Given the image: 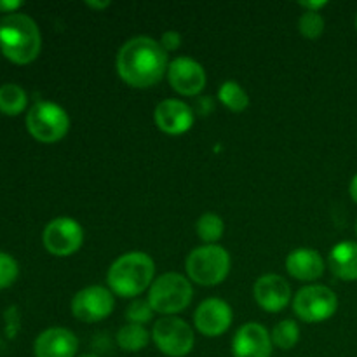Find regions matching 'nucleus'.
Instances as JSON below:
<instances>
[{
	"instance_id": "nucleus-1",
	"label": "nucleus",
	"mask_w": 357,
	"mask_h": 357,
	"mask_svg": "<svg viewBox=\"0 0 357 357\" xmlns=\"http://www.w3.org/2000/svg\"><path fill=\"white\" fill-rule=\"evenodd\" d=\"M167 52L152 37H132L119 49L117 73L128 86L146 89L167 73Z\"/></svg>"
},
{
	"instance_id": "nucleus-2",
	"label": "nucleus",
	"mask_w": 357,
	"mask_h": 357,
	"mask_svg": "<svg viewBox=\"0 0 357 357\" xmlns=\"http://www.w3.org/2000/svg\"><path fill=\"white\" fill-rule=\"evenodd\" d=\"M42 35L28 14H7L0 20V51L16 65H28L40 54Z\"/></svg>"
},
{
	"instance_id": "nucleus-3",
	"label": "nucleus",
	"mask_w": 357,
	"mask_h": 357,
	"mask_svg": "<svg viewBox=\"0 0 357 357\" xmlns=\"http://www.w3.org/2000/svg\"><path fill=\"white\" fill-rule=\"evenodd\" d=\"M155 275V264L152 257L143 251H131L119 257L110 265L107 282L110 291L122 298H135L150 289Z\"/></svg>"
},
{
	"instance_id": "nucleus-4",
	"label": "nucleus",
	"mask_w": 357,
	"mask_h": 357,
	"mask_svg": "<svg viewBox=\"0 0 357 357\" xmlns=\"http://www.w3.org/2000/svg\"><path fill=\"white\" fill-rule=\"evenodd\" d=\"M194 296L190 281L176 272H167L157 278L149 289V303L153 312L174 316L187 309Z\"/></svg>"
},
{
	"instance_id": "nucleus-5",
	"label": "nucleus",
	"mask_w": 357,
	"mask_h": 357,
	"mask_svg": "<svg viewBox=\"0 0 357 357\" xmlns=\"http://www.w3.org/2000/svg\"><path fill=\"white\" fill-rule=\"evenodd\" d=\"M187 274L195 284L216 286L227 279L230 272V255L225 248L204 244L195 248L187 257Z\"/></svg>"
},
{
	"instance_id": "nucleus-6",
	"label": "nucleus",
	"mask_w": 357,
	"mask_h": 357,
	"mask_svg": "<svg viewBox=\"0 0 357 357\" xmlns=\"http://www.w3.org/2000/svg\"><path fill=\"white\" fill-rule=\"evenodd\" d=\"M26 129L37 142L58 143L68 135L70 117L52 101H37L26 114Z\"/></svg>"
},
{
	"instance_id": "nucleus-7",
	"label": "nucleus",
	"mask_w": 357,
	"mask_h": 357,
	"mask_svg": "<svg viewBox=\"0 0 357 357\" xmlns=\"http://www.w3.org/2000/svg\"><path fill=\"white\" fill-rule=\"evenodd\" d=\"M152 340L167 357H185L195 345V335L190 324L174 316L155 321L152 328Z\"/></svg>"
},
{
	"instance_id": "nucleus-8",
	"label": "nucleus",
	"mask_w": 357,
	"mask_h": 357,
	"mask_svg": "<svg viewBox=\"0 0 357 357\" xmlns=\"http://www.w3.org/2000/svg\"><path fill=\"white\" fill-rule=\"evenodd\" d=\"M338 298L328 286L310 284L300 289L293 298V310L305 323H323L335 316Z\"/></svg>"
},
{
	"instance_id": "nucleus-9",
	"label": "nucleus",
	"mask_w": 357,
	"mask_h": 357,
	"mask_svg": "<svg viewBox=\"0 0 357 357\" xmlns=\"http://www.w3.org/2000/svg\"><path fill=\"white\" fill-rule=\"evenodd\" d=\"M44 248L54 257H70L84 244V229L77 220L59 216L45 225L42 234Z\"/></svg>"
},
{
	"instance_id": "nucleus-10",
	"label": "nucleus",
	"mask_w": 357,
	"mask_h": 357,
	"mask_svg": "<svg viewBox=\"0 0 357 357\" xmlns=\"http://www.w3.org/2000/svg\"><path fill=\"white\" fill-rule=\"evenodd\" d=\"M114 295L103 286H87L77 291L72 300V314L84 323L103 321L114 312Z\"/></svg>"
},
{
	"instance_id": "nucleus-11",
	"label": "nucleus",
	"mask_w": 357,
	"mask_h": 357,
	"mask_svg": "<svg viewBox=\"0 0 357 357\" xmlns=\"http://www.w3.org/2000/svg\"><path fill=\"white\" fill-rule=\"evenodd\" d=\"M167 80L181 96H197L206 87V72L195 59L178 56L167 66Z\"/></svg>"
},
{
	"instance_id": "nucleus-12",
	"label": "nucleus",
	"mask_w": 357,
	"mask_h": 357,
	"mask_svg": "<svg viewBox=\"0 0 357 357\" xmlns=\"http://www.w3.org/2000/svg\"><path fill=\"white\" fill-rule=\"evenodd\" d=\"M234 319L232 309L222 298H208L197 307L194 314V324L204 337L216 338L225 333Z\"/></svg>"
},
{
	"instance_id": "nucleus-13",
	"label": "nucleus",
	"mask_w": 357,
	"mask_h": 357,
	"mask_svg": "<svg viewBox=\"0 0 357 357\" xmlns=\"http://www.w3.org/2000/svg\"><path fill=\"white\" fill-rule=\"evenodd\" d=\"M157 128L169 136L185 135L192 129L195 121L194 108L180 100L160 101L153 112Z\"/></svg>"
},
{
	"instance_id": "nucleus-14",
	"label": "nucleus",
	"mask_w": 357,
	"mask_h": 357,
	"mask_svg": "<svg viewBox=\"0 0 357 357\" xmlns=\"http://www.w3.org/2000/svg\"><path fill=\"white\" fill-rule=\"evenodd\" d=\"M272 347L271 333L258 323L243 324L232 338L234 357H271Z\"/></svg>"
},
{
	"instance_id": "nucleus-15",
	"label": "nucleus",
	"mask_w": 357,
	"mask_h": 357,
	"mask_svg": "<svg viewBox=\"0 0 357 357\" xmlns=\"http://www.w3.org/2000/svg\"><path fill=\"white\" fill-rule=\"evenodd\" d=\"M255 300L265 312H281L291 302V286L278 274H265L255 282Z\"/></svg>"
},
{
	"instance_id": "nucleus-16",
	"label": "nucleus",
	"mask_w": 357,
	"mask_h": 357,
	"mask_svg": "<svg viewBox=\"0 0 357 357\" xmlns=\"http://www.w3.org/2000/svg\"><path fill=\"white\" fill-rule=\"evenodd\" d=\"M79 340L66 328H49L42 331L33 344L35 357H75Z\"/></svg>"
},
{
	"instance_id": "nucleus-17",
	"label": "nucleus",
	"mask_w": 357,
	"mask_h": 357,
	"mask_svg": "<svg viewBox=\"0 0 357 357\" xmlns=\"http://www.w3.org/2000/svg\"><path fill=\"white\" fill-rule=\"evenodd\" d=\"M286 271L296 281L312 282L324 272V260L312 248H298L286 258Z\"/></svg>"
},
{
	"instance_id": "nucleus-18",
	"label": "nucleus",
	"mask_w": 357,
	"mask_h": 357,
	"mask_svg": "<svg viewBox=\"0 0 357 357\" xmlns=\"http://www.w3.org/2000/svg\"><path fill=\"white\" fill-rule=\"evenodd\" d=\"M331 272L342 281H357V243L345 241L331 250L328 258Z\"/></svg>"
},
{
	"instance_id": "nucleus-19",
	"label": "nucleus",
	"mask_w": 357,
	"mask_h": 357,
	"mask_svg": "<svg viewBox=\"0 0 357 357\" xmlns=\"http://www.w3.org/2000/svg\"><path fill=\"white\" fill-rule=\"evenodd\" d=\"M28 105V94L17 84H3L0 86V114L7 117H16L24 112Z\"/></svg>"
},
{
	"instance_id": "nucleus-20",
	"label": "nucleus",
	"mask_w": 357,
	"mask_h": 357,
	"mask_svg": "<svg viewBox=\"0 0 357 357\" xmlns=\"http://www.w3.org/2000/svg\"><path fill=\"white\" fill-rule=\"evenodd\" d=\"M150 333L142 324L128 323L117 331V345L126 352H139L149 345Z\"/></svg>"
},
{
	"instance_id": "nucleus-21",
	"label": "nucleus",
	"mask_w": 357,
	"mask_h": 357,
	"mask_svg": "<svg viewBox=\"0 0 357 357\" xmlns=\"http://www.w3.org/2000/svg\"><path fill=\"white\" fill-rule=\"evenodd\" d=\"M218 100L222 101L223 107L229 108L230 112H236V114H241L250 107V96L236 80H227L220 86Z\"/></svg>"
},
{
	"instance_id": "nucleus-22",
	"label": "nucleus",
	"mask_w": 357,
	"mask_h": 357,
	"mask_svg": "<svg viewBox=\"0 0 357 357\" xmlns=\"http://www.w3.org/2000/svg\"><path fill=\"white\" fill-rule=\"evenodd\" d=\"M195 232H197L199 239L204 241L206 244H215L216 241L222 239L223 232H225V223L215 213H204L195 223Z\"/></svg>"
},
{
	"instance_id": "nucleus-23",
	"label": "nucleus",
	"mask_w": 357,
	"mask_h": 357,
	"mask_svg": "<svg viewBox=\"0 0 357 357\" xmlns=\"http://www.w3.org/2000/svg\"><path fill=\"white\" fill-rule=\"evenodd\" d=\"M272 344L281 351H289L295 347L300 340V328L295 321L284 319L274 326L271 333Z\"/></svg>"
},
{
	"instance_id": "nucleus-24",
	"label": "nucleus",
	"mask_w": 357,
	"mask_h": 357,
	"mask_svg": "<svg viewBox=\"0 0 357 357\" xmlns=\"http://www.w3.org/2000/svg\"><path fill=\"white\" fill-rule=\"evenodd\" d=\"M298 30L300 33H302V37L309 38V40L319 38L324 31V20L323 16H321V13H310V10H305L298 20Z\"/></svg>"
},
{
	"instance_id": "nucleus-25",
	"label": "nucleus",
	"mask_w": 357,
	"mask_h": 357,
	"mask_svg": "<svg viewBox=\"0 0 357 357\" xmlns=\"http://www.w3.org/2000/svg\"><path fill=\"white\" fill-rule=\"evenodd\" d=\"M20 275V267L17 261L10 255L0 251V289H6L16 282Z\"/></svg>"
},
{
	"instance_id": "nucleus-26",
	"label": "nucleus",
	"mask_w": 357,
	"mask_h": 357,
	"mask_svg": "<svg viewBox=\"0 0 357 357\" xmlns=\"http://www.w3.org/2000/svg\"><path fill=\"white\" fill-rule=\"evenodd\" d=\"M153 309L149 303V300H135L131 305L126 310V317L131 324H146L149 321H152L153 317Z\"/></svg>"
},
{
	"instance_id": "nucleus-27",
	"label": "nucleus",
	"mask_w": 357,
	"mask_h": 357,
	"mask_svg": "<svg viewBox=\"0 0 357 357\" xmlns=\"http://www.w3.org/2000/svg\"><path fill=\"white\" fill-rule=\"evenodd\" d=\"M160 45H162V49L166 52L176 51V49H180L181 45V35L178 33L176 30L164 31L162 37H160Z\"/></svg>"
},
{
	"instance_id": "nucleus-28",
	"label": "nucleus",
	"mask_w": 357,
	"mask_h": 357,
	"mask_svg": "<svg viewBox=\"0 0 357 357\" xmlns=\"http://www.w3.org/2000/svg\"><path fill=\"white\" fill-rule=\"evenodd\" d=\"M215 110V103L209 96H202L197 100V105H195V112H199L201 115H208Z\"/></svg>"
},
{
	"instance_id": "nucleus-29",
	"label": "nucleus",
	"mask_w": 357,
	"mask_h": 357,
	"mask_svg": "<svg viewBox=\"0 0 357 357\" xmlns=\"http://www.w3.org/2000/svg\"><path fill=\"white\" fill-rule=\"evenodd\" d=\"M20 7H23L21 0H0V14H14Z\"/></svg>"
},
{
	"instance_id": "nucleus-30",
	"label": "nucleus",
	"mask_w": 357,
	"mask_h": 357,
	"mask_svg": "<svg viewBox=\"0 0 357 357\" xmlns=\"http://www.w3.org/2000/svg\"><path fill=\"white\" fill-rule=\"evenodd\" d=\"M328 6L326 0H316V2H300V7H303L305 10H310V13H321V9H324V7Z\"/></svg>"
},
{
	"instance_id": "nucleus-31",
	"label": "nucleus",
	"mask_w": 357,
	"mask_h": 357,
	"mask_svg": "<svg viewBox=\"0 0 357 357\" xmlns=\"http://www.w3.org/2000/svg\"><path fill=\"white\" fill-rule=\"evenodd\" d=\"M86 6L87 7H91V9H94V10H103V9H107V7H110V2H86Z\"/></svg>"
},
{
	"instance_id": "nucleus-32",
	"label": "nucleus",
	"mask_w": 357,
	"mask_h": 357,
	"mask_svg": "<svg viewBox=\"0 0 357 357\" xmlns=\"http://www.w3.org/2000/svg\"><path fill=\"white\" fill-rule=\"evenodd\" d=\"M349 194H351L352 201H354L356 204H357V174H356L354 178H352V181H351V187H349Z\"/></svg>"
},
{
	"instance_id": "nucleus-33",
	"label": "nucleus",
	"mask_w": 357,
	"mask_h": 357,
	"mask_svg": "<svg viewBox=\"0 0 357 357\" xmlns=\"http://www.w3.org/2000/svg\"><path fill=\"white\" fill-rule=\"evenodd\" d=\"M82 357H98V356H93V354H86V356H82Z\"/></svg>"
},
{
	"instance_id": "nucleus-34",
	"label": "nucleus",
	"mask_w": 357,
	"mask_h": 357,
	"mask_svg": "<svg viewBox=\"0 0 357 357\" xmlns=\"http://www.w3.org/2000/svg\"><path fill=\"white\" fill-rule=\"evenodd\" d=\"M356 28H357V16H356Z\"/></svg>"
},
{
	"instance_id": "nucleus-35",
	"label": "nucleus",
	"mask_w": 357,
	"mask_h": 357,
	"mask_svg": "<svg viewBox=\"0 0 357 357\" xmlns=\"http://www.w3.org/2000/svg\"><path fill=\"white\" fill-rule=\"evenodd\" d=\"M356 234H357V223H356Z\"/></svg>"
},
{
	"instance_id": "nucleus-36",
	"label": "nucleus",
	"mask_w": 357,
	"mask_h": 357,
	"mask_svg": "<svg viewBox=\"0 0 357 357\" xmlns=\"http://www.w3.org/2000/svg\"><path fill=\"white\" fill-rule=\"evenodd\" d=\"M0 20H2V17H0Z\"/></svg>"
}]
</instances>
